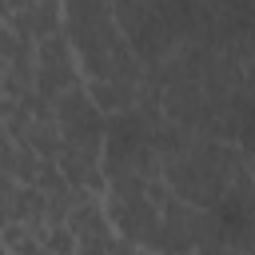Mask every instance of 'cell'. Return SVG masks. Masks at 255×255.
<instances>
[{
	"label": "cell",
	"mask_w": 255,
	"mask_h": 255,
	"mask_svg": "<svg viewBox=\"0 0 255 255\" xmlns=\"http://www.w3.org/2000/svg\"><path fill=\"white\" fill-rule=\"evenodd\" d=\"M84 92L92 96V104H96L104 116H112V112L135 108L139 84H124V80H84Z\"/></svg>",
	"instance_id": "cell-4"
},
{
	"label": "cell",
	"mask_w": 255,
	"mask_h": 255,
	"mask_svg": "<svg viewBox=\"0 0 255 255\" xmlns=\"http://www.w3.org/2000/svg\"><path fill=\"white\" fill-rule=\"evenodd\" d=\"M40 243H44L48 255H76V235H72L68 223H48L44 235H40Z\"/></svg>",
	"instance_id": "cell-7"
},
{
	"label": "cell",
	"mask_w": 255,
	"mask_h": 255,
	"mask_svg": "<svg viewBox=\"0 0 255 255\" xmlns=\"http://www.w3.org/2000/svg\"><path fill=\"white\" fill-rule=\"evenodd\" d=\"M135 255H159V251H151V247H135Z\"/></svg>",
	"instance_id": "cell-15"
},
{
	"label": "cell",
	"mask_w": 255,
	"mask_h": 255,
	"mask_svg": "<svg viewBox=\"0 0 255 255\" xmlns=\"http://www.w3.org/2000/svg\"><path fill=\"white\" fill-rule=\"evenodd\" d=\"M16 104H20V100H12V96H0V124H4V120L16 112Z\"/></svg>",
	"instance_id": "cell-14"
},
{
	"label": "cell",
	"mask_w": 255,
	"mask_h": 255,
	"mask_svg": "<svg viewBox=\"0 0 255 255\" xmlns=\"http://www.w3.org/2000/svg\"><path fill=\"white\" fill-rule=\"evenodd\" d=\"M16 52H20V36L12 32V24H0V60L8 64Z\"/></svg>",
	"instance_id": "cell-11"
},
{
	"label": "cell",
	"mask_w": 255,
	"mask_h": 255,
	"mask_svg": "<svg viewBox=\"0 0 255 255\" xmlns=\"http://www.w3.org/2000/svg\"><path fill=\"white\" fill-rule=\"evenodd\" d=\"M0 24H8V8L4 4H0Z\"/></svg>",
	"instance_id": "cell-16"
},
{
	"label": "cell",
	"mask_w": 255,
	"mask_h": 255,
	"mask_svg": "<svg viewBox=\"0 0 255 255\" xmlns=\"http://www.w3.org/2000/svg\"><path fill=\"white\" fill-rule=\"evenodd\" d=\"M135 247H139V243H131V239L116 235V239H112V247H108V255H135Z\"/></svg>",
	"instance_id": "cell-13"
},
{
	"label": "cell",
	"mask_w": 255,
	"mask_h": 255,
	"mask_svg": "<svg viewBox=\"0 0 255 255\" xmlns=\"http://www.w3.org/2000/svg\"><path fill=\"white\" fill-rule=\"evenodd\" d=\"M56 128H60V147L100 159V151H104V131H108V116L92 104V96L84 92V84L68 88V92L56 100Z\"/></svg>",
	"instance_id": "cell-2"
},
{
	"label": "cell",
	"mask_w": 255,
	"mask_h": 255,
	"mask_svg": "<svg viewBox=\"0 0 255 255\" xmlns=\"http://www.w3.org/2000/svg\"><path fill=\"white\" fill-rule=\"evenodd\" d=\"M12 255H48V251H44V243H40L36 235H28L24 243H16V247H12Z\"/></svg>",
	"instance_id": "cell-12"
},
{
	"label": "cell",
	"mask_w": 255,
	"mask_h": 255,
	"mask_svg": "<svg viewBox=\"0 0 255 255\" xmlns=\"http://www.w3.org/2000/svg\"><path fill=\"white\" fill-rule=\"evenodd\" d=\"M24 147H32L40 159H56L60 155V128H56V120H32V128L24 135Z\"/></svg>",
	"instance_id": "cell-5"
},
{
	"label": "cell",
	"mask_w": 255,
	"mask_h": 255,
	"mask_svg": "<svg viewBox=\"0 0 255 255\" xmlns=\"http://www.w3.org/2000/svg\"><path fill=\"white\" fill-rule=\"evenodd\" d=\"M104 211H108V223L116 227V235H124V239H131V243H139V247H147V239H151V231H155V223H159V207L139 191V195H104Z\"/></svg>",
	"instance_id": "cell-3"
},
{
	"label": "cell",
	"mask_w": 255,
	"mask_h": 255,
	"mask_svg": "<svg viewBox=\"0 0 255 255\" xmlns=\"http://www.w3.org/2000/svg\"><path fill=\"white\" fill-rule=\"evenodd\" d=\"M36 171H40V155L32 147H16V179L20 183H36Z\"/></svg>",
	"instance_id": "cell-8"
},
{
	"label": "cell",
	"mask_w": 255,
	"mask_h": 255,
	"mask_svg": "<svg viewBox=\"0 0 255 255\" xmlns=\"http://www.w3.org/2000/svg\"><path fill=\"white\" fill-rule=\"evenodd\" d=\"M0 171L16 175V143L8 139V131H0Z\"/></svg>",
	"instance_id": "cell-10"
},
{
	"label": "cell",
	"mask_w": 255,
	"mask_h": 255,
	"mask_svg": "<svg viewBox=\"0 0 255 255\" xmlns=\"http://www.w3.org/2000/svg\"><path fill=\"white\" fill-rule=\"evenodd\" d=\"M155 4L159 0H112V16H116V24H120V32L124 36H131L151 12H155Z\"/></svg>",
	"instance_id": "cell-6"
},
{
	"label": "cell",
	"mask_w": 255,
	"mask_h": 255,
	"mask_svg": "<svg viewBox=\"0 0 255 255\" xmlns=\"http://www.w3.org/2000/svg\"><path fill=\"white\" fill-rule=\"evenodd\" d=\"M28 128H32V116H28V112H24L20 104H16V112H12L8 120H4V131H8V139H12L16 147H20V143H24V135H28Z\"/></svg>",
	"instance_id": "cell-9"
},
{
	"label": "cell",
	"mask_w": 255,
	"mask_h": 255,
	"mask_svg": "<svg viewBox=\"0 0 255 255\" xmlns=\"http://www.w3.org/2000/svg\"><path fill=\"white\" fill-rule=\"evenodd\" d=\"M159 175L171 187V195L191 207H215L227 191L255 179V171L247 167L235 143H219L203 135H191V143L179 155H167L159 163Z\"/></svg>",
	"instance_id": "cell-1"
}]
</instances>
